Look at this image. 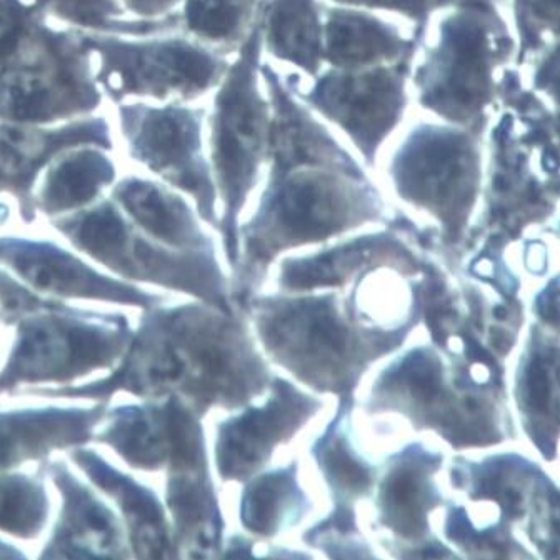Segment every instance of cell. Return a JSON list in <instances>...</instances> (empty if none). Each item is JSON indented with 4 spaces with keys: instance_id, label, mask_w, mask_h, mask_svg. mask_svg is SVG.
<instances>
[{
    "instance_id": "cell-28",
    "label": "cell",
    "mask_w": 560,
    "mask_h": 560,
    "mask_svg": "<svg viewBox=\"0 0 560 560\" xmlns=\"http://www.w3.org/2000/svg\"><path fill=\"white\" fill-rule=\"evenodd\" d=\"M466 406L469 407V409H472V410L477 409V404L474 402L472 399H467Z\"/></svg>"
},
{
    "instance_id": "cell-6",
    "label": "cell",
    "mask_w": 560,
    "mask_h": 560,
    "mask_svg": "<svg viewBox=\"0 0 560 560\" xmlns=\"http://www.w3.org/2000/svg\"><path fill=\"white\" fill-rule=\"evenodd\" d=\"M410 62L364 69L320 70L304 85L284 75L302 104L336 127L365 165H374L385 142L399 129L410 98Z\"/></svg>"
},
{
    "instance_id": "cell-2",
    "label": "cell",
    "mask_w": 560,
    "mask_h": 560,
    "mask_svg": "<svg viewBox=\"0 0 560 560\" xmlns=\"http://www.w3.org/2000/svg\"><path fill=\"white\" fill-rule=\"evenodd\" d=\"M104 94L81 31L37 12L0 57V122L54 126L94 116Z\"/></svg>"
},
{
    "instance_id": "cell-5",
    "label": "cell",
    "mask_w": 560,
    "mask_h": 560,
    "mask_svg": "<svg viewBox=\"0 0 560 560\" xmlns=\"http://www.w3.org/2000/svg\"><path fill=\"white\" fill-rule=\"evenodd\" d=\"M486 132L442 120L413 124L389 155L390 180L402 199L460 228L482 183Z\"/></svg>"
},
{
    "instance_id": "cell-7",
    "label": "cell",
    "mask_w": 560,
    "mask_h": 560,
    "mask_svg": "<svg viewBox=\"0 0 560 560\" xmlns=\"http://www.w3.org/2000/svg\"><path fill=\"white\" fill-rule=\"evenodd\" d=\"M117 129L130 161L189 194L212 214L215 184L207 154V110L194 102L116 104Z\"/></svg>"
},
{
    "instance_id": "cell-3",
    "label": "cell",
    "mask_w": 560,
    "mask_h": 560,
    "mask_svg": "<svg viewBox=\"0 0 560 560\" xmlns=\"http://www.w3.org/2000/svg\"><path fill=\"white\" fill-rule=\"evenodd\" d=\"M81 35L94 59L95 81L114 104L199 101L218 89L232 60V54L180 31L145 37Z\"/></svg>"
},
{
    "instance_id": "cell-25",
    "label": "cell",
    "mask_w": 560,
    "mask_h": 560,
    "mask_svg": "<svg viewBox=\"0 0 560 560\" xmlns=\"http://www.w3.org/2000/svg\"><path fill=\"white\" fill-rule=\"evenodd\" d=\"M540 314H542L544 319L550 320V323H557V295L556 292L553 294L544 295L542 301H540Z\"/></svg>"
},
{
    "instance_id": "cell-10",
    "label": "cell",
    "mask_w": 560,
    "mask_h": 560,
    "mask_svg": "<svg viewBox=\"0 0 560 560\" xmlns=\"http://www.w3.org/2000/svg\"><path fill=\"white\" fill-rule=\"evenodd\" d=\"M262 49L307 78L324 67V11L319 0H267L260 12Z\"/></svg>"
},
{
    "instance_id": "cell-12",
    "label": "cell",
    "mask_w": 560,
    "mask_h": 560,
    "mask_svg": "<svg viewBox=\"0 0 560 560\" xmlns=\"http://www.w3.org/2000/svg\"><path fill=\"white\" fill-rule=\"evenodd\" d=\"M114 199L140 228L162 241L180 244L192 237L189 207L155 180L129 175L117 183Z\"/></svg>"
},
{
    "instance_id": "cell-26",
    "label": "cell",
    "mask_w": 560,
    "mask_h": 560,
    "mask_svg": "<svg viewBox=\"0 0 560 560\" xmlns=\"http://www.w3.org/2000/svg\"><path fill=\"white\" fill-rule=\"evenodd\" d=\"M494 315L495 317H498L499 320H502L505 319V317H508V311H505V308L498 307L494 311Z\"/></svg>"
},
{
    "instance_id": "cell-16",
    "label": "cell",
    "mask_w": 560,
    "mask_h": 560,
    "mask_svg": "<svg viewBox=\"0 0 560 560\" xmlns=\"http://www.w3.org/2000/svg\"><path fill=\"white\" fill-rule=\"evenodd\" d=\"M63 229L74 235L85 249L102 257L116 256L127 241L124 219L109 202L63 222Z\"/></svg>"
},
{
    "instance_id": "cell-17",
    "label": "cell",
    "mask_w": 560,
    "mask_h": 560,
    "mask_svg": "<svg viewBox=\"0 0 560 560\" xmlns=\"http://www.w3.org/2000/svg\"><path fill=\"white\" fill-rule=\"evenodd\" d=\"M40 495L27 483L0 482V527L28 533L43 517Z\"/></svg>"
},
{
    "instance_id": "cell-20",
    "label": "cell",
    "mask_w": 560,
    "mask_h": 560,
    "mask_svg": "<svg viewBox=\"0 0 560 560\" xmlns=\"http://www.w3.org/2000/svg\"><path fill=\"white\" fill-rule=\"evenodd\" d=\"M557 47L546 50L539 57L527 63L525 67L530 69V84L527 88L533 89L537 95L549 102L557 109V72H559V62H557Z\"/></svg>"
},
{
    "instance_id": "cell-19",
    "label": "cell",
    "mask_w": 560,
    "mask_h": 560,
    "mask_svg": "<svg viewBox=\"0 0 560 560\" xmlns=\"http://www.w3.org/2000/svg\"><path fill=\"white\" fill-rule=\"evenodd\" d=\"M282 480L276 477L264 479L254 489L253 494L245 501L244 518L245 524L257 533H267L270 529V522L276 515L277 494H279Z\"/></svg>"
},
{
    "instance_id": "cell-29",
    "label": "cell",
    "mask_w": 560,
    "mask_h": 560,
    "mask_svg": "<svg viewBox=\"0 0 560 560\" xmlns=\"http://www.w3.org/2000/svg\"><path fill=\"white\" fill-rule=\"evenodd\" d=\"M499 2H502V0H499Z\"/></svg>"
},
{
    "instance_id": "cell-22",
    "label": "cell",
    "mask_w": 560,
    "mask_h": 560,
    "mask_svg": "<svg viewBox=\"0 0 560 560\" xmlns=\"http://www.w3.org/2000/svg\"><path fill=\"white\" fill-rule=\"evenodd\" d=\"M329 466L334 474L350 489L364 490L371 482L369 474L361 466H358L354 460H350L349 455L342 448L330 454Z\"/></svg>"
},
{
    "instance_id": "cell-1",
    "label": "cell",
    "mask_w": 560,
    "mask_h": 560,
    "mask_svg": "<svg viewBox=\"0 0 560 560\" xmlns=\"http://www.w3.org/2000/svg\"><path fill=\"white\" fill-rule=\"evenodd\" d=\"M438 15L410 63V94L435 119L486 132L514 60V32L499 0H457Z\"/></svg>"
},
{
    "instance_id": "cell-8",
    "label": "cell",
    "mask_w": 560,
    "mask_h": 560,
    "mask_svg": "<svg viewBox=\"0 0 560 560\" xmlns=\"http://www.w3.org/2000/svg\"><path fill=\"white\" fill-rule=\"evenodd\" d=\"M81 145L114 152L109 120L94 114L54 126L0 122V189L27 196L54 158Z\"/></svg>"
},
{
    "instance_id": "cell-11",
    "label": "cell",
    "mask_w": 560,
    "mask_h": 560,
    "mask_svg": "<svg viewBox=\"0 0 560 560\" xmlns=\"http://www.w3.org/2000/svg\"><path fill=\"white\" fill-rule=\"evenodd\" d=\"M110 154L95 145H81L54 158L43 171L40 207L49 214H59L91 203L116 180Z\"/></svg>"
},
{
    "instance_id": "cell-24",
    "label": "cell",
    "mask_w": 560,
    "mask_h": 560,
    "mask_svg": "<svg viewBox=\"0 0 560 560\" xmlns=\"http://www.w3.org/2000/svg\"><path fill=\"white\" fill-rule=\"evenodd\" d=\"M413 492H416V483L410 474H399L390 482L389 495L397 505L412 504Z\"/></svg>"
},
{
    "instance_id": "cell-4",
    "label": "cell",
    "mask_w": 560,
    "mask_h": 560,
    "mask_svg": "<svg viewBox=\"0 0 560 560\" xmlns=\"http://www.w3.org/2000/svg\"><path fill=\"white\" fill-rule=\"evenodd\" d=\"M262 52L259 15L235 50L215 89L212 110L207 114V154L231 219L256 186L269 159L270 104L260 78Z\"/></svg>"
},
{
    "instance_id": "cell-23",
    "label": "cell",
    "mask_w": 560,
    "mask_h": 560,
    "mask_svg": "<svg viewBox=\"0 0 560 560\" xmlns=\"http://www.w3.org/2000/svg\"><path fill=\"white\" fill-rule=\"evenodd\" d=\"M529 400L534 409L546 412L549 404V381H547L546 365L540 359H534L530 364Z\"/></svg>"
},
{
    "instance_id": "cell-13",
    "label": "cell",
    "mask_w": 560,
    "mask_h": 560,
    "mask_svg": "<svg viewBox=\"0 0 560 560\" xmlns=\"http://www.w3.org/2000/svg\"><path fill=\"white\" fill-rule=\"evenodd\" d=\"M46 18L70 25L75 31L95 34L145 35L180 31L179 12L155 21L130 18L119 0H32Z\"/></svg>"
},
{
    "instance_id": "cell-18",
    "label": "cell",
    "mask_w": 560,
    "mask_h": 560,
    "mask_svg": "<svg viewBox=\"0 0 560 560\" xmlns=\"http://www.w3.org/2000/svg\"><path fill=\"white\" fill-rule=\"evenodd\" d=\"M332 2L336 5L365 9V11L393 12L412 22L417 32H424L438 12L455 4L457 0H332Z\"/></svg>"
},
{
    "instance_id": "cell-15",
    "label": "cell",
    "mask_w": 560,
    "mask_h": 560,
    "mask_svg": "<svg viewBox=\"0 0 560 560\" xmlns=\"http://www.w3.org/2000/svg\"><path fill=\"white\" fill-rule=\"evenodd\" d=\"M511 11L517 69L559 46V0H511Z\"/></svg>"
},
{
    "instance_id": "cell-21",
    "label": "cell",
    "mask_w": 560,
    "mask_h": 560,
    "mask_svg": "<svg viewBox=\"0 0 560 560\" xmlns=\"http://www.w3.org/2000/svg\"><path fill=\"white\" fill-rule=\"evenodd\" d=\"M183 2L184 0H119V4L130 18L145 21L168 18L179 11Z\"/></svg>"
},
{
    "instance_id": "cell-9",
    "label": "cell",
    "mask_w": 560,
    "mask_h": 560,
    "mask_svg": "<svg viewBox=\"0 0 560 560\" xmlns=\"http://www.w3.org/2000/svg\"><path fill=\"white\" fill-rule=\"evenodd\" d=\"M422 35L365 9L332 5L324 12V62L334 69L410 62Z\"/></svg>"
},
{
    "instance_id": "cell-14",
    "label": "cell",
    "mask_w": 560,
    "mask_h": 560,
    "mask_svg": "<svg viewBox=\"0 0 560 560\" xmlns=\"http://www.w3.org/2000/svg\"><path fill=\"white\" fill-rule=\"evenodd\" d=\"M177 12L180 32L222 52L234 54L262 8L250 0H184Z\"/></svg>"
},
{
    "instance_id": "cell-27",
    "label": "cell",
    "mask_w": 560,
    "mask_h": 560,
    "mask_svg": "<svg viewBox=\"0 0 560 560\" xmlns=\"http://www.w3.org/2000/svg\"><path fill=\"white\" fill-rule=\"evenodd\" d=\"M254 5H257V8H264V4H266L267 0H250Z\"/></svg>"
}]
</instances>
